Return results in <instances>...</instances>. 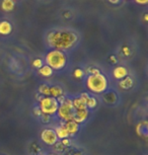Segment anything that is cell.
<instances>
[{"instance_id":"6da1fadb","label":"cell","mask_w":148,"mask_h":155,"mask_svg":"<svg viewBox=\"0 0 148 155\" xmlns=\"http://www.w3.org/2000/svg\"><path fill=\"white\" fill-rule=\"evenodd\" d=\"M78 41V36L74 31L68 30H56L49 33L47 37L48 45L58 51L70 50Z\"/></svg>"},{"instance_id":"7a4b0ae2","label":"cell","mask_w":148,"mask_h":155,"mask_svg":"<svg viewBox=\"0 0 148 155\" xmlns=\"http://www.w3.org/2000/svg\"><path fill=\"white\" fill-rule=\"evenodd\" d=\"M86 87L94 93H103L108 88V80L101 73L89 75L86 79Z\"/></svg>"},{"instance_id":"3957f363","label":"cell","mask_w":148,"mask_h":155,"mask_svg":"<svg viewBox=\"0 0 148 155\" xmlns=\"http://www.w3.org/2000/svg\"><path fill=\"white\" fill-rule=\"evenodd\" d=\"M66 62H67V58H66V55L62 51L52 50L46 55V63L52 69H63L66 65Z\"/></svg>"},{"instance_id":"277c9868","label":"cell","mask_w":148,"mask_h":155,"mask_svg":"<svg viewBox=\"0 0 148 155\" xmlns=\"http://www.w3.org/2000/svg\"><path fill=\"white\" fill-rule=\"evenodd\" d=\"M57 115L62 122H68V121H73L74 119V114L75 110L73 106H72V101L71 98H65V101L62 104H59L57 110Z\"/></svg>"},{"instance_id":"5b68a950","label":"cell","mask_w":148,"mask_h":155,"mask_svg":"<svg viewBox=\"0 0 148 155\" xmlns=\"http://www.w3.org/2000/svg\"><path fill=\"white\" fill-rule=\"evenodd\" d=\"M39 107L42 114L49 116L56 115L58 107H59V102L56 98L51 97V96H43L39 101Z\"/></svg>"},{"instance_id":"8992f818","label":"cell","mask_w":148,"mask_h":155,"mask_svg":"<svg viewBox=\"0 0 148 155\" xmlns=\"http://www.w3.org/2000/svg\"><path fill=\"white\" fill-rule=\"evenodd\" d=\"M41 140L45 143L46 145L49 146H54L58 142L57 135L55 133L54 129H44L41 132Z\"/></svg>"},{"instance_id":"52a82bcc","label":"cell","mask_w":148,"mask_h":155,"mask_svg":"<svg viewBox=\"0 0 148 155\" xmlns=\"http://www.w3.org/2000/svg\"><path fill=\"white\" fill-rule=\"evenodd\" d=\"M89 116V110L87 109H83V110H75L74 114V119L73 121L76 122L77 124H81V123L85 122L87 120Z\"/></svg>"},{"instance_id":"ba28073f","label":"cell","mask_w":148,"mask_h":155,"mask_svg":"<svg viewBox=\"0 0 148 155\" xmlns=\"http://www.w3.org/2000/svg\"><path fill=\"white\" fill-rule=\"evenodd\" d=\"M66 131L68 132L69 136H74L78 131H79V124H77L74 121H68V122H63L62 123Z\"/></svg>"},{"instance_id":"9c48e42d","label":"cell","mask_w":148,"mask_h":155,"mask_svg":"<svg viewBox=\"0 0 148 155\" xmlns=\"http://www.w3.org/2000/svg\"><path fill=\"white\" fill-rule=\"evenodd\" d=\"M55 133H56V135H57V138L58 139H60V140H62V139H66V138H69V134L68 132L66 131V129L64 128V126L62 125H60V126H58V127L55 129Z\"/></svg>"},{"instance_id":"30bf717a","label":"cell","mask_w":148,"mask_h":155,"mask_svg":"<svg viewBox=\"0 0 148 155\" xmlns=\"http://www.w3.org/2000/svg\"><path fill=\"white\" fill-rule=\"evenodd\" d=\"M127 75H128V70L123 66L116 67L114 70V76H115V78H117V79H123V78L126 77Z\"/></svg>"},{"instance_id":"8fae6325","label":"cell","mask_w":148,"mask_h":155,"mask_svg":"<svg viewBox=\"0 0 148 155\" xmlns=\"http://www.w3.org/2000/svg\"><path fill=\"white\" fill-rule=\"evenodd\" d=\"M12 31V27H11L10 22L8 21H1L0 22V35L2 36H7Z\"/></svg>"},{"instance_id":"7c38bea8","label":"cell","mask_w":148,"mask_h":155,"mask_svg":"<svg viewBox=\"0 0 148 155\" xmlns=\"http://www.w3.org/2000/svg\"><path fill=\"white\" fill-rule=\"evenodd\" d=\"M60 95H63V89L60 86H50V90H49V96L54 98L59 97Z\"/></svg>"},{"instance_id":"4fadbf2b","label":"cell","mask_w":148,"mask_h":155,"mask_svg":"<svg viewBox=\"0 0 148 155\" xmlns=\"http://www.w3.org/2000/svg\"><path fill=\"white\" fill-rule=\"evenodd\" d=\"M72 101V106H73L74 110H83V109H87L86 107V104L85 102H84L82 99H81L79 96L78 97H75L73 99H71Z\"/></svg>"},{"instance_id":"5bb4252c","label":"cell","mask_w":148,"mask_h":155,"mask_svg":"<svg viewBox=\"0 0 148 155\" xmlns=\"http://www.w3.org/2000/svg\"><path fill=\"white\" fill-rule=\"evenodd\" d=\"M120 86L123 89H130L133 86V79L131 77H128L126 76L123 79H121L120 81Z\"/></svg>"},{"instance_id":"9a60e30c","label":"cell","mask_w":148,"mask_h":155,"mask_svg":"<svg viewBox=\"0 0 148 155\" xmlns=\"http://www.w3.org/2000/svg\"><path fill=\"white\" fill-rule=\"evenodd\" d=\"M39 73L44 77H49L53 74V69L51 67H49L48 65H43L41 68L39 69Z\"/></svg>"},{"instance_id":"2e32d148","label":"cell","mask_w":148,"mask_h":155,"mask_svg":"<svg viewBox=\"0 0 148 155\" xmlns=\"http://www.w3.org/2000/svg\"><path fill=\"white\" fill-rule=\"evenodd\" d=\"M1 7L4 11H11L14 8L13 0H3L1 4Z\"/></svg>"},{"instance_id":"e0dca14e","label":"cell","mask_w":148,"mask_h":155,"mask_svg":"<svg viewBox=\"0 0 148 155\" xmlns=\"http://www.w3.org/2000/svg\"><path fill=\"white\" fill-rule=\"evenodd\" d=\"M97 106V98L94 97V96H88L87 101H86V107H87V110H92L94 109L95 107Z\"/></svg>"},{"instance_id":"ac0fdd59","label":"cell","mask_w":148,"mask_h":155,"mask_svg":"<svg viewBox=\"0 0 148 155\" xmlns=\"http://www.w3.org/2000/svg\"><path fill=\"white\" fill-rule=\"evenodd\" d=\"M49 90H50V86L47 84H42L39 87V93L42 94V96H49Z\"/></svg>"},{"instance_id":"d6986e66","label":"cell","mask_w":148,"mask_h":155,"mask_svg":"<svg viewBox=\"0 0 148 155\" xmlns=\"http://www.w3.org/2000/svg\"><path fill=\"white\" fill-rule=\"evenodd\" d=\"M137 133H138V135H140V136H143V137L147 136V124H146V122H145V124H144V127H142L141 124L138 125Z\"/></svg>"},{"instance_id":"ffe728a7","label":"cell","mask_w":148,"mask_h":155,"mask_svg":"<svg viewBox=\"0 0 148 155\" xmlns=\"http://www.w3.org/2000/svg\"><path fill=\"white\" fill-rule=\"evenodd\" d=\"M40 118H41V121H42V123H44V124H48V123L50 122V120H51V116L42 114Z\"/></svg>"},{"instance_id":"44dd1931","label":"cell","mask_w":148,"mask_h":155,"mask_svg":"<svg viewBox=\"0 0 148 155\" xmlns=\"http://www.w3.org/2000/svg\"><path fill=\"white\" fill-rule=\"evenodd\" d=\"M33 66L35 68H41V67L43 66V61L41 59H35L34 62H33Z\"/></svg>"},{"instance_id":"7402d4cb","label":"cell","mask_w":148,"mask_h":155,"mask_svg":"<svg viewBox=\"0 0 148 155\" xmlns=\"http://www.w3.org/2000/svg\"><path fill=\"white\" fill-rule=\"evenodd\" d=\"M83 74H84V73H83V71H82L81 69H76V70L74 71V76H75L76 78H81V77H83Z\"/></svg>"},{"instance_id":"603a6c76","label":"cell","mask_w":148,"mask_h":155,"mask_svg":"<svg viewBox=\"0 0 148 155\" xmlns=\"http://www.w3.org/2000/svg\"><path fill=\"white\" fill-rule=\"evenodd\" d=\"M61 144H62L64 147H67V146H70L71 144V141L69 140L68 138H66V139H62L61 140Z\"/></svg>"},{"instance_id":"cb8c5ba5","label":"cell","mask_w":148,"mask_h":155,"mask_svg":"<svg viewBox=\"0 0 148 155\" xmlns=\"http://www.w3.org/2000/svg\"><path fill=\"white\" fill-rule=\"evenodd\" d=\"M34 114L36 116H38V117H41V115H42V112H41L39 107H35V109H34Z\"/></svg>"},{"instance_id":"d4e9b609","label":"cell","mask_w":148,"mask_h":155,"mask_svg":"<svg viewBox=\"0 0 148 155\" xmlns=\"http://www.w3.org/2000/svg\"><path fill=\"white\" fill-rule=\"evenodd\" d=\"M135 1L137 2L138 4H142V5H145V4H147L148 0H135Z\"/></svg>"},{"instance_id":"484cf974","label":"cell","mask_w":148,"mask_h":155,"mask_svg":"<svg viewBox=\"0 0 148 155\" xmlns=\"http://www.w3.org/2000/svg\"><path fill=\"white\" fill-rule=\"evenodd\" d=\"M89 70H90V73H91L90 75L97 74V73H100V70H98V69H95V68H91V69H89Z\"/></svg>"},{"instance_id":"4316f807","label":"cell","mask_w":148,"mask_h":155,"mask_svg":"<svg viewBox=\"0 0 148 155\" xmlns=\"http://www.w3.org/2000/svg\"><path fill=\"white\" fill-rule=\"evenodd\" d=\"M110 2H111V3H113V4H117V3H119V1H120V0H109Z\"/></svg>"},{"instance_id":"83f0119b","label":"cell","mask_w":148,"mask_h":155,"mask_svg":"<svg viewBox=\"0 0 148 155\" xmlns=\"http://www.w3.org/2000/svg\"><path fill=\"white\" fill-rule=\"evenodd\" d=\"M50 155H56V154H50Z\"/></svg>"}]
</instances>
